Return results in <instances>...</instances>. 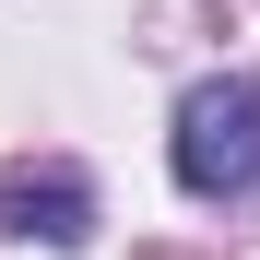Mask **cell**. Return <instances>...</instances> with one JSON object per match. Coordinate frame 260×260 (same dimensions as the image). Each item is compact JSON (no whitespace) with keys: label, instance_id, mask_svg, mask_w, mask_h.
<instances>
[{"label":"cell","instance_id":"cell-1","mask_svg":"<svg viewBox=\"0 0 260 260\" xmlns=\"http://www.w3.org/2000/svg\"><path fill=\"white\" fill-rule=\"evenodd\" d=\"M248 178H260V83L248 71H213V83L178 95V189L225 201Z\"/></svg>","mask_w":260,"mask_h":260},{"label":"cell","instance_id":"cell-2","mask_svg":"<svg viewBox=\"0 0 260 260\" xmlns=\"http://www.w3.org/2000/svg\"><path fill=\"white\" fill-rule=\"evenodd\" d=\"M0 225L48 237V248H83L95 237V178L83 166H0Z\"/></svg>","mask_w":260,"mask_h":260}]
</instances>
